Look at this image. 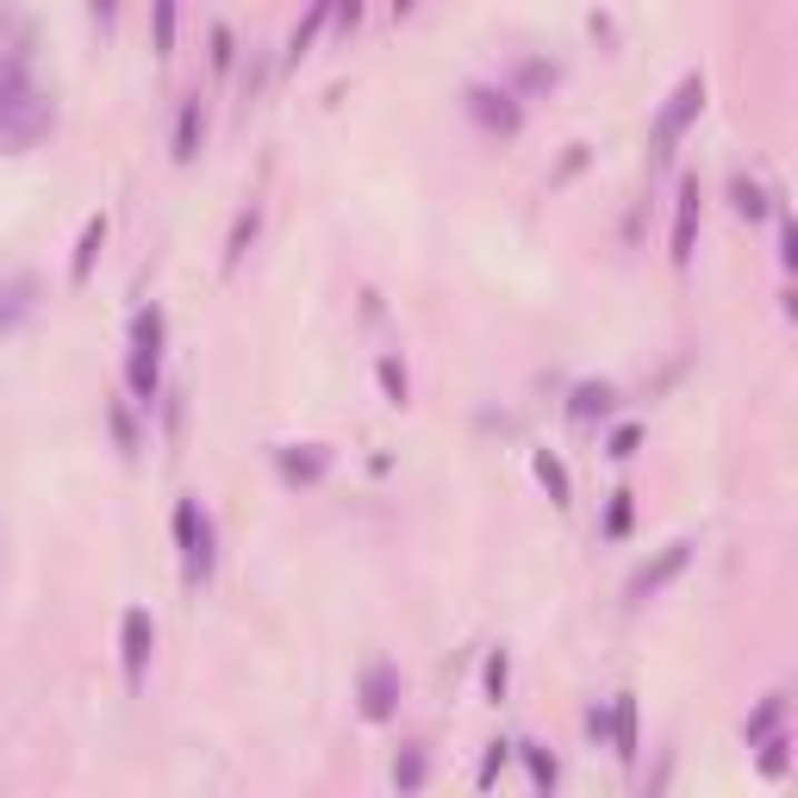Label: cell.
Segmentation results:
<instances>
[{"label": "cell", "mask_w": 798, "mask_h": 798, "mask_svg": "<svg viewBox=\"0 0 798 798\" xmlns=\"http://www.w3.org/2000/svg\"><path fill=\"white\" fill-rule=\"evenodd\" d=\"M780 263H786V268H798V225L786 219V213H780Z\"/></svg>", "instance_id": "cell-34"}, {"label": "cell", "mask_w": 798, "mask_h": 798, "mask_svg": "<svg viewBox=\"0 0 798 798\" xmlns=\"http://www.w3.org/2000/svg\"><path fill=\"white\" fill-rule=\"evenodd\" d=\"M331 19H337V32H349L362 19V0H331Z\"/></svg>", "instance_id": "cell-36"}, {"label": "cell", "mask_w": 798, "mask_h": 798, "mask_svg": "<svg viewBox=\"0 0 798 798\" xmlns=\"http://www.w3.org/2000/svg\"><path fill=\"white\" fill-rule=\"evenodd\" d=\"M112 13H119V0H95V19H100V26H112Z\"/></svg>", "instance_id": "cell-37"}, {"label": "cell", "mask_w": 798, "mask_h": 798, "mask_svg": "<svg viewBox=\"0 0 798 798\" xmlns=\"http://www.w3.org/2000/svg\"><path fill=\"white\" fill-rule=\"evenodd\" d=\"M150 649H157V624H150V611L131 605V611H126V624H119V661H126V680H131V687H144Z\"/></svg>", "instance_id": "cell-5"}, {"label": "cell", "mask_w": 798, "mask_h": 798, "mask_svg": "<svg viewBox=\"0 0 798 798\" xmlns=\"http://www.w3.org/2000/svg\"><path fill=\"white\" fill-rule=\"evenodd\" d=\"M0 69H32V26L13 0H0Z\"/></svg>", "instance_id": "cell-11"}, {"label": "cell", "mask_w": 798, "mask_h": 798, "mask_svg": "<svg viewBox=\"0 0 798 798\" xmlns=\"http://www.w3.org/2000/svg\"><path fill=\"white\" fill-rule=\"evenodd\" d=\"M630 531V493H611L605 505V536H624Z\"/></svg>", "instance_id": "cell-31"}, {"label": "cell", "mask_w": 798, "mask_h": 798, "mask_svg": "<svg viewBox=\"0 0 798 798\" xmlns=\"http://www.w3.org/2000/svg\"><path fill=\"white\" fill-rule=\"evenodd\" d=\"M605 736H611V749H618V761H637V699H630V692H618V699H611Z\"/></svg>", "instance_id": "cell-12"}, {"label": "cell", "mask_w": 798, "mask_h": 798, "mask_svg": "<svg viewBox=\"0 0 798 798\" xmlns=\"http://www.w3.org/2000/svg\"><path fill=\"white\" fill-rule=\"evenodd\" d=\"M692 562V543H668L656 555V562H642L637 574H630V599H649V593H661V587H668L673 574H680V568Z\"/></svg>", "instance_id": "cell-10"}, {"label": "cell", "mask_w": 798, "mask_h": 798, "mask_svg": "<svg viewBox=\"0 0 798 798\" xmlns=\"http://www.w3.org/2000/svg\"><path fill=\"white\" fill-rule=\"evenodd\" d=\"M531 469H536V481H543V493H549L555 505L574 500V481H568V469H562V455H555V450H536Z\"/></svg>", "instance_id": "cell-16"}, {"label": "cell", "mask_w": 798, "mask_h": 798, "mask_svg": "<svg viewBox=\"0 0 798 798\" xmlns=\"http://www.w3.org/2000/svg\"><path fill=\"white\" fill-rule=\"evenodd\" d=\"M50 126H57V107L32 81V69H0V150L19 157V150L45 144Z\"/></svg>", "instance_id": "cell-1"}, {"label": "cell", "mask_w": 798, "mask_h": 798, "mask_svg": "<svg viewBox=\"0 0 798 798\" xmlns=\"http://www.w3.org/2000/svg\"><path fill=\"white\" fill-rule=\"evenodd\" d=\"M505 680H512V661H505V649H493V656H486V692L505 699Z\"/></svg>", "instance_id": "cell-29"}, {"label": "cell", "mask_w": 798, "mask_h": 798, "mask_svg": "<svg viewBox=\"0 0 798 798\" xmlns=\"http://www.w3.org/2000/svg\"><path fill=\"white\" fill-rule=\"evenodd\" d=\"M356 699H362V718H368V723H387L393 711H400V668H387V661H375V668L362 673Z\"/></svg>", "instance_id": "cell-7"}, {"label": "cell", "mask_w": 798, "mask_h": 798, "mask_svg": "<svg viewBox=\"0 0 798 798\" xmlns=\"http://www.w3.org/2000/svg\"><path fill=\"white\" fill-rule=\"evenodd\" d=\"M705 112V76H687L680 88L668 95V107H661V119H656V138H649V150H656V162H668L673 157V144L687 138V126Z\"/></svg>", "instance_id": "cell-3"}, {"label": "cell", "mask_w": 798, "mask_h": 798, "mask_svg": "<svg viewBox=\"0 0 798 798\" xmlns=\"http://www.w3.org/2000/svg\"><path fill=\"white\" fill-rule=\"evenodd\" d=\"M699 213H705V200H699V181H680V206H673V268H692V250H699Z\"/></svg>", "instance_id": "cell-6"}, {"label": "cell", "mask_w": 798, "mask_h": 798, "mask_svg": "<svg viewBox=\"0 0 798 798\" xmlns=\"http://www.w3.org/2000/svg\"><path fill=\"white\" fill-rule=\"evenodd\" d=\"M555 81H562L555 63H524V88H555Z\"/></svg>", "instance_id": "cell-35"}, {"label": "cell", "mask_w": 798, "mask_h": 798, "mask_svg": "<svg viewBox=\"0 0 798 798\" xmlns=\"http://www.w3.org/2000/svg\"><path fill=\"white\" fill-rule=\"evenodd\" d=\"M755 749H761V774H767V780H780L786 767H792V736H786V730H767Z\"/></svg>", "instance_id": "cell-21"}, {"label": "cell", "mask_w": 798, "mask_h": 798, "mask_svg": "<svg viewBox=\"0 0 798 798\" xmlns=\"http://www.w3.org/2000/svg\"><path fill=\"white\" fill-rule=\"evenodd\" d=\"M175 543H181V568H188V580L200 587V580L213 574V562H219V549H213V518L200 512V500L175 505Z\"/></svg>", "instance_id": "cell-2"}, {"label": "cell", "mask_w": 798, "mask_h": 798, "mask_svg": "<svg viewBox=\"0 0 798 798\" xmlns=\"http://www.w3.org/2000/svg\"><path fill=\"white\" fill-rule=\"evenodd\" d=\"M518 755H524V767H531V780L543 786V792H555V780H562V767H555V755L536 749V742H512Z\"/></svg>", "instance_id": "cell-24"}, {"label": "cell", "mask_w": 798, "mask_h": 798, "mask_svg": "<svg viewBox=\"0 0 798 798\" xmlns=\"http://www.w3.org/2000/svg\"><path fill=\"white\" fill-rule=\"evenodd\" d=\"M150 45L157 57H175V0H150Z\"/></svg>", "instance_id": "cell-25"}, {"label": "cell", "mask_w": 798, "mask_h": 798, "mask_svg": "<svg viewBox=\"0 0 798 798\" xmlns=\"http://www.w3.org/2000/svg\"><path fill=\"white\" fill-rule=\"evenodd\" d=\"M412 7H418V0H393V13H400V19H406V13H412Z\"/></svg>", "instance_id": "cell-38"}, {"label": "cell", "mask_w": 798, "mask_h": 798, "mask_svg": "<svg viewBox=\"0 0 798 798\" xmlns=\"http://www.w3.org/2000/svg\"><path fill=\"white\" fill-rule=\"evenodd\" d=\"M107 424H112V443H119L126 455H138V418H131V412L119 406V400L107 406Z\"/></svg>", "instance_id": "cell-28"}, {"label": "cell", "mask_w": 798, "mask_h": 798, "mask_svg": "<svg viewBox=\"0 0 798 798\" xmlns=\"http://www.w3.org/2000/svg\"><path fill=\"white\" fill-rule=\"evenodd\" d=\"M424 774H431V761H424V749H400V761H393V786L400 792H418Z\"/></svg>", "instance_id": "cell-26"}, {"label": "cell", "mask_w": 798, "mask_h": 798, "mask_svg": "<svg viewBox=\"0 0 798 798\" xmlns=\"http://www.w3.org/2000/svg\"><path fill=\"white\" fill-rule=\"evenodd\" d=\"M256 231H263V213H256V206H250V213H237V225H231V244H225V268H237V263H244V250L256 244Z\"/></svg>", "instance_id": "cell-22"}, {"label": "cell", "mask_w": 798, "mask_h": 798, "mask_svg": "<svg viewBox=\"0 0 798 798\" xmlns=\"http://www.w3.org/2000/svg\"><path fill=\"white\" fill-rule=\"evenodd\" d=\"M237 63V45H231V32L225 26H213V69H231Z\"/></svg>", "instance_id": "cell-33"}, {"label": "cell", "mask_w": 798, "mask_h": 798, "mask_svg": "<svg viewBox=\"0 0 798 798\" xmlns=\"http://www.w3.org/2000/svg\"><path fill=\"white\" fill-rule=\"evenodd\" d=\"M469 119L486 131H500V138H512L524 126V107H518L512 88H469Z\"/></svg>", "instance_id": "cell-4"}, {"label": "cell", "mask_w": 798, "mask_h": 798, "mask_svg": "<svg viewBox=\"0 0 798 798\" xmlns=\"http://www.w3.org/2000/svg\"><path fill=\"white\" fill-rule=\"evenodd\" d=\"M375 375H381V387H387V400H393V406H406L412 381H406V368H400V356H381V362H375Z\"/></svg>", "instance_id": "cell-27"}, {"label": "cell", "mask_w": 798, "mask_h": 798, "mask_svg": "<svg viewBox=\"0 0 798 798\" xmlns=\"http://www.w3.org/2000/svg\"><path fill=\"white\" fill-rule=\"evenodd\" d=\"M32 313H38V275H26V268L0 275V337H13Z\"/></svg>", "instance_id": "cell-8"}, {"label": "cell", "mask_w": 798, "mask_h": 798, "mask_svg": "<svg viewBox=\"0 0 798 798\" xmlns=\"http://www.w3.org/2000/svg\"><path fill=\"white\" fill-rule=\"evenodd\" d=\"M637 443H642V431H637V424H618V431H611V443H605V455L630 462V455H637Z\"/></svg>", "instance_id": "cell-30"}, {"label": "cell", "mask_w": 798, "mask_h": 798, "mask_svg": "<svg viewBox=\"0 0 798 798\" xmlns=\"http://www.w3.org/2000/svg\"><path fill=\"white\" fill-rule=\"evenodd\" d=\"M730 206L742 213V219H767V188L761 181H749V175H736L730 181Z\"/></svg>", "instance_id": "cell-23"}, {"label": "cell", "mask_w": 798, "mask_h": 798, "mask_svg": "<svg viewBox=\"0 0 798 798\" xmlns=\"http://www.w3.org/2000/svg\"><path fill=\"white\" fill-rule=\"evenodd\" d=\"M100 244H107V213H95V219L81 225V244H76V256H69V287H88Z\"/></svg>", "instance_id": "cell-13"}, {"label": "cell", "mask_w": 798, "mask_h": 798, "mask_svg": "<svg viewBox=\"0 0 798 798\" xmlns=\"http://www.w3.org/2000/svg\"><path fill=\"white\" fill-rule=\"evenodd\" d=\"M780 723H786V692H767V699L755 705V718L742 723V742L755 749V742H761L767 730H780Z\"/></svg>", "instance_id": "cell-19"}, {"label": "cell", "mask_w": 798, "mask_h": 798, "mask_svg": "<svg viewBox=\"0 0 798 798\" xmlns=\"http://www.w3.org/2000/svg\"><path fill=\"white\" fill-rule=\"evenodd\" d=\"M275 469H282V481L313 486V481H325L331 450H325V443H282V450H275Z\"/></svg>", "instance_id": "cell-9"}, {"label": "cell", "mask_w": 798, "mask_h": 798, "mask_svg": "<svg viewBox=\"0 0 798 798\" xmlns=\"http://www.w3.org/2000/svg\"><path fill=\"white\" fill-rule=\"evenodd\" d=\"M200 138H206L200 100H181V119H175V162H194V157H200Z\"/></svg>", "instance_id": "cell-14"}, {"label": "cell", "mask_w": 798, "mask_h": 798, "mask_svg": "<svg viewBox=\"0 0 798 798\" xmlns=\"http://www.w3.org/2000/svg\"><path fill=\"white\" fill-rule=\"evenodd\" d=\"M162 337H169L162 313H157V306H144V313L131 318V356H157L162 362Z\"/></svg>", "instance_id": "cell-18"}, {"label": "cell", "mask_w": 798, "mask_h": 798, "mask_svg": "<svg viewBox=\"0 0 798 798\" xmlns=\"http://www.w3.org/2000/svg\"><path fill=\"white\" fill-rule=\"evenodd\" d=\"M512 761V742H493V749H486V761H481V786H493L500 780V767Z\"/></svg>", "instance_id": "cell-32"}, {"label": "cell", "mask_w": 798, "mask_h": 798, "mask_svg": "<svg viewBox=\"0 0 798 798\" xmlns=\"http://www.w3.org/2000/svg\"><path fill=\"white\" fill-rule=\"evenodd\" d=\"M611 406H618V393H611L605 381H587V387H574V400H568V418L593 424V418H605Z\"/></svg>", "instance_id": "cell-15"}, {"label": "cell", "mask_w": 798, "mask_h": 798, "mask_svg": "<svg viewBox=\"0 0 798 798\" xmlns=\"http://www.w3.org/2000/svg\"><path fill=\"white\" fill-rule=\"evenodd\" d=\"M331 26V0H313V7H306V13H299V26H294V38H287V57H306V50L318 45V32H325Z\"/></svg>", "instance_id": "cell-17"}, {"label": "cell", "mask_w": 798, "mask_h": 798, "mask_svg": "<svg viewBox=\"0 0 798 798\" xmlns=\"http://www.w3.org/2000/svg\"><path fill=\"white\" fill-rule=\"evenodd\" d=\"M126 381H131V400H144V406H150V400L162 393V362H157V356H131V362H126Z\"/></svg>", "instance_id": "cell-20"}]
</instances>
